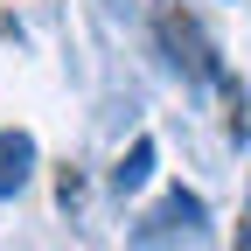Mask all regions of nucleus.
I'll use <instances>...</instances> for the list:
<instances>
[{
    "mask_svg": "<svg viewBox=\"0 0 251 251\" xmlns=\"http://www.w3.org/2000/svg\"><path fill=\"white\" fill-rule=\"evenodd\" d=\"M161 42L175 49V63H188V77H216V84H230L224 63H216V49H209V35H202L181 7H161Z\"/></svg>",
    "mask_w": 251,
    "mask_h": 251,
    "instance_id": "1",
    "label": "nucleus"
},
{
    "mask_svg": "<svg viewBox=\"0 0 251 251\" xmlns=\"http://www.w3.org/2000/svg\"><path fill=\"white\" fill-rule=\"evenodd\" d=\"M28 175H35V140L28 133H0V202H7Z\"/></svg>",
    "mask_w": 251,
    "mask_h": 251,
    "instance_id": "2",
    "label": "nucleus"
},
{
    "mask_svg": "<svg viewBox=\"0 0 251 251\" xmlns=\"http://www.w3.org/2000/svg\"><path fill=\"white\" fill-rule=\"evenodd\" d=\"M237 251H251V216H244V230H237Z\"/></svg>",
    "mask_w": 251,
    "mask_h": 251,
    "instance_id": "5",
    "label": "nucleus"
},
{
    "mask_svg": "<svg viewBox=\"0 0 251 251\" xmlns=\"http://www.w3.org/2000/svg\"><path fill=\"white\" fill-rule=\"evenodd\" d=\"M147 175H153V140H133V153H126V161L112 168V188H119V196H133Z\"/></svg>",
    "mask_w": 251,
    "mask_h": 251,
    "instance_id": "3",
    "label": "nucleus"
},
{
    "mask_svg": "<svg viewBox=\"0 0 251 251\" xmlns=\"http://www.w3.org/2000/svg\"><path fill=\"white\" fill-rule=\"evenodd\" d=\"M161 224H181V230H196V224H202V202H196V196H181V188H175V196L161 202Z\"/></svg>",
    "mask_w": 251,
    "mask_h": 251,
    "instance_id": "4",
    "label": "nucleus"
}]
</instances>
